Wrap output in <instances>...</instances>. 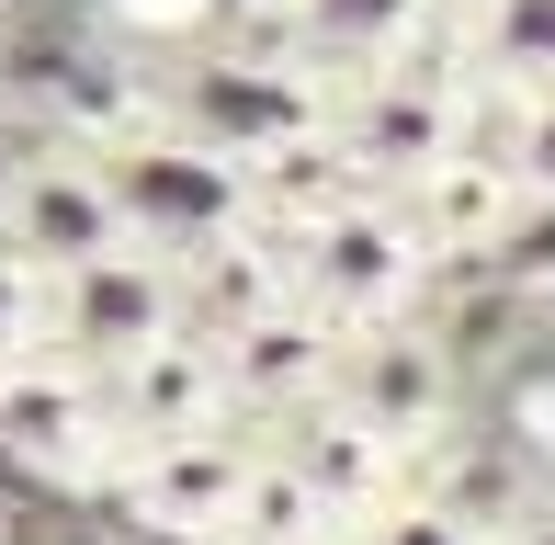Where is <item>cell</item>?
Instances as JSON below:
<instances>
[{
	"mask_svg": "<svg viewBox=\"0 0 555 545\" xmlns=\"http://www.w3.org/2000/svg\"><path fill=\"white\" fill-rule=\"evenodd\" d=\"M351 545H511V534H499V523H476L453 489H431V478H420L409 500H397V511H374V523L351 534Z\"/></svg>",
	"mask_w": 555,
	"mask_h": 545,
	"instance_id": "ac0fdd59",
	"label": "cell"
},
{
	"mask_svg": "<svg viewBox=\"0 0 555 545\" xmlns=\"http://www.w3.org/2000/svg\"><path fill=\"white\" fill-rule=\"evenodd\" d=\"M272 262H284V307H307L318 330L363 341L386 330V318H420V295L442 284L431 251L409 239V216L386 205V193H363V205L340 216H307V228H261Z\"/></svg>",
	"mask_w": 555,
	"mask_h": 545,
	"instance_id": "7a4b0ae2",
	"label": "cell"
},
{
	"mask_svg": "<svg viewBox=\"0 0 555 545\" xmlns=\"http://www.w3.org/2000/svg\"><path fill=\"white\" fill-rule=\"evenodd\" d=\"M0 455H12L23 478H57V489H91V500H103L114 466H125V443H114L103 386L68 376L57 353H35V364L0 376Z\"/></svg>",
	"mask_w": 555,
	"mask_h": 545,
	"instance_id": "9c48e42d",
	"label": "cell"
},
{
	"mask_svg": "<svg viewBox=\"0 0 555 545\" xmlns=\"http://www.w3.org/2000/svg\"><path fill=\"white\" fill-rule=\"evenodd\" d=\"M216 364H227V409H238L249 432H272L284 409H307V398L340 386V330H318L307 307H261L249 330L216 341Z\"/></svg>",
	"mask_w": 555,
	"mask_h": 545,
	"instance_id": "5bb4252c",
	"label": "cell"
},
{
	"mask_svg": "<svg viewBox=\"0 0 555 545\" xmlns=\"http://www.w3.org/2000/svg\"><path fill=\"white\" fill-rule=\"evenodd\" d=\"M261 455H284V466H295V478H307L330 511H340L351 534H363L374 511H397L420 478H431V466H420L409 443H386L363 409L340 398V386H330V398H307V409H284V420L261 432Z\"/></svg>",
	"mask_w": 555,
	"mask_h": 545,
	"instance_id": "8fae6325",
	"label": "cell"
},
{
	"mask_svg": "<svg viewBox=\"0 0 555 545\" xmlns=\"http://www.w3.org/2000/svg\"><path fill=\"white\" fill-rule=\"evenodd\" d=\"M227 545H351V523H340L330 500H318L307 478H295L284 455H261V466H249L238 523H227Z\"/></svg>",
	"mask_w": 555,
	"mask_h": 545,
	"instance_id": "2e32d148",
	"label": "cell"
},
{
	"mask_svg": "<svg viewBox=\"0 0 555 545\" xmlns=\"http://www.w3.org/2000/svg\"><path fill=\"white\" fill-rule=\"evenodd\" d=\"M114 170V205H125V239L159 262H205L227 239L261 228V193H249V160H227L216 137H193L170 103H147L137 126L91 137Z\"/></svg>",
	"mask_w": 555,
	"mask_h": 545,
	"instance_id": "6da1fadb",
	"label": "cell"
},
{
	"mask_svg": "<svg viewBox=\"0 0 555 545\" xmlns=\"http://www.w3.org/2000/svg\"><path fill=\"white\" fill-rule=\"evenodd\" d=\"M182 330H193V295H182V262H159V251H114V262H80L46 284V353L91 386L147 364Z\"/></svg>",
	"mask_w": 555,
	"mask_h": 545,
	"instance_id": "277c9868",
	"label": "cell"
},
{
	"mask_svg": "<svg viewBox=\"0 0 555 545\" xmlns=\"http://www.w3.org/2000/svg\"><path fill=\"white\" fill-rule=\"evenodd\" d=\"M488 160L521 182L533 228L555 216V91H521V103H488Z\"/></svg>",
	"mask_w": 555,
	"mask_h": 545,
	"instance_id": "e0dca14e",
	"label": "cell"
},
{
	"mask_svg": "<svg viewBox=\"0 0 555 545\" xmlns=\"http://www.w3.org/2000/svg\"><path fill=\"white\" fill-rule=\"evenodd\" d=\"M261 35L340 91L409 58H453V0H261Z\"/></svg>",
	"mask_w": 555,
	"mask_h": 545,
	"instance_id": "30bf717a",
	"label": "cell"
},
{
	"mask_svg": "<svg viewBox=\"0 0 555 545\" xmlns=\"http://www.w3.org/2000/svg\"><path fill=\"white\" fill-rule=\"evenodd\" d=\"M453 58L488 103L555 91V0H453Z\"/></svg>",
	"mask_w": 555,
	"mask_h": 545,
	"instance_id": "9a60e30c",
	"label": "cell"
},
{
	"mask_svg": "<svg viewBox=\"0 0 555 545\" xmlns=\"http://www.w3.org/2000/svg\"><path fill=\"white\" fill-rule=\"evenodd\" d=\"M476 126H488V91L465 80V58H409V68H374V80L330 91V148L374 193L431 182L442 160L476 148Z\"/></svg>",
	"mask_w": 555,
	"mask_h": 545,
	"instance_id": "3957f363",
	"label": "cell"
},
{
	"mask_svg": "<svg viewBox=\"0 0 555 545\" xmlns=\"http://www.w3.org/2000/svg\"><path fill=\"white\" fill-rule=\"evenodd\" d=\"M182 114L193 137H216L227 160H272V148H307V137H330V80H318L307 58H284V46H227V58H205L182 80Z\"/></svg>",
	"mask_w": 555,
	"mask_h": 545,
	"instance_id": "8992f818",
	"label": "cell"
},
{
	"mask_svg": "<svg viewBox=\"0 0 555 545\" xmlns=\"http://www.w3.org/2000/svg\"><path fill=\"white\" fill-rule=\"evenodd\" d=\"M249 466H261V432H249V420H216V432H193V443L125 455L103 511H125V523L159 534V545H227V523H238V500H249Z\"/></svg>",
	"mask_w": 555,
	"mask_h": 545,
	"instance_id": "52a82bcc",
	"label": "cell"
},
{
	"mask_svg": "<svg viewBox=\"0 0 555 545\" xmlns=\"http://www.w3.org/2000/svg\"><path fill=\"white\" fill-rule=\"evenodd\" d=\"M35 353H46V272L0 251V376H12V364H35Z\"/></svg>",
	"mask_w": 555,
	"mask_h": 545,
	"instance_id": "d6986e66",
	"label": "cell"
},
{
	"mask_svg": "<svg viewBox=\"0 0 555 545\" xmlns=\"http://www.w3.org/2000/svg\"><path fill=\"white\" fill-rule=\"evenodd\" d=\"M103 409H114L125 455H159V443H193V432H216V420H238V409H227V364H216L205 330H182V341H159L147 364L103 376Z\"/></svg>",
	"mask_w": 555,
	"mask_h": 545,
	"instance_id": "4fadbf2b",
	"label": "cell"
},
{
	"mask_svg": "<svg viewBox=\"0 0 555 545\" xmlns=\"http://www.w3.org/2000/svg\"><path fill=\"white\" fill-rule=\"evenodd\" d=\"M397 216H409V239L431 251V272H453V262H499L521 228H533V205H521V182L488 160V126H476V148L465 160H442L431 182H409V193H386Z\"/></svg>",
	"mask_w": 555,
	"mask_h": 545,
	"instance_id": "7c38bea8",
	"label": "cell"
},
{
	"mask_svg": "<svg viewBox=\"0 0 555 545\" xmlns=\"http://www.w3.org/2000/svg\"><path fill=\"white\" fill-rule=\"evenodd\" d=\"M340 398L374 420L386 443H409L420 466L453 455V420H465V376L431 341V318H386V330L340 341Z\"/></svg>",
	"mask_w": 555,
	"mask_h": 545,
	"instance_id": "ba28073f",
	"label": "cell"
},
{
	"mask_svg": "<svg viewBox=\"0 0 555 545\" xmlns=\"http://www.w3.org/2000/svg\"><path fill=\"white\" fill-rule=\"evenodd\" d=\"M0 251L35 262L46 284H57V272H80V262L137 251V239H125V205H114L103 148H35V160L0 170Z\"/></svg>",
	"mask_w": 555,
	"mask_h": 545,
	"instance_id": "5b68a950",
	"label": "cell"
}]
</instances>
